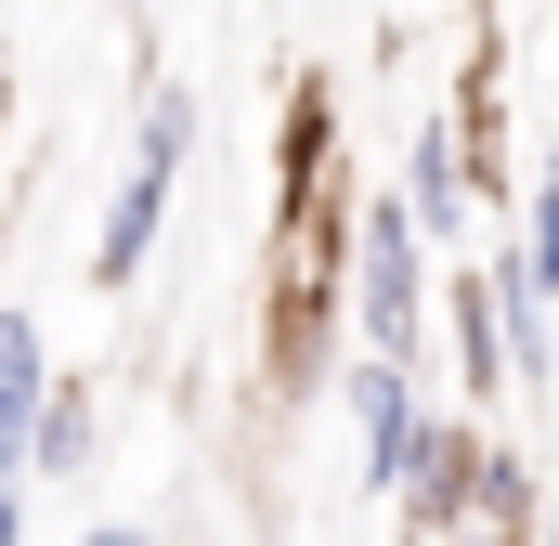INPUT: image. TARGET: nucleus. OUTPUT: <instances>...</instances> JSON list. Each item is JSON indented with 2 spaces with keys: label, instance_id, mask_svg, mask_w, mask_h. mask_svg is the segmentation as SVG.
Instances as JSON below:
<instances>
[{
  "label": "nucleus",
  "instance_id": "nucleus-1",
  "mask_svg": "<svg viewBox=\"0 0 559 546\" xmlns=\"http://www.w3.org/2000/svg\"><path fill=\"white\" fill-rule=\"evenodd\" d=\"M182 156H195V92L156 79V92H143V131H131V169H118V195H105V222H92V286H105V299L143 286L156 235H169V195H182Z\"/></svg>",
  "mask_w": 559,
  "mask_h": 546
},
{
  "label": "nucleus",
  "instance_id": "nucleus-2",
  "mask_svg": "<svg viewBox=\"0 0 559 546\" xmlns=\"http://www.w3.org/2000/svg\"><path fill=\"white\" fill-rule=\"evenodd\" d=\"M429 222L404 209V182L391 195H365L352 209V339L365 352H429Z\"/></svg>",
  "mask_w": 559,
  "mask_h": 546
},
{
  "label": "nucleus",
  "instance_id": "nucleus-3",
  "mask_svg": "<svg viewBox=\"0 0 559 546\" xmlns=\"http://www.w3.org/2000/svg\"><path fill=\"white\" fill-rule=\"evenodd\" d=\"M404 209L429 222V248H468L481 222H508V195L481 182V156H468V131H455V118H429V131L404 143Z\"/></svg>",
  "mask_w": 559,
  "mask_h": 546
},
{
  "label": "nucleus",
  "instance_id": "nucleus-4",
  "mask_svg": "<svg viewBox=\"0 0 559 546\" xmlns=\"http://www.w3.org/2000/svg\"><path fill=\"white\" fill-rule=\"evenodd\" d=\"M455 391H468V404H508V391H521V352H508V286H495V261H455Z\"/></svg>",
  "mask_w": 559,
  "mask_h": 546
},
{
  "label": "nucleus",
  "instance_id": "nucleus-5",
  "mask_svg": "<svg viewBox=\"0 0 559 546\" xmlns=\"http://www.w3.org/2000/svg\"><path fill=\"white\" fill-rule=\"evenodd\" d=\"M52 339H39V312H13L0 299V468L26 482V455H39V404H52Z\"/></svg>",
  "mask_w": 559,
  "mask_h": 546
},
{
  "label": "nucleus",
  "instance_id": "nucleus-6",
  "mask_svg": "<svg viewBox=\"0 0 559 546\" xmlns=\"http://www.w3.org/2000/svg\"><path fill=\"white\" fill-rule=\"evenodd\" d=\"M468 534H547V482L521 442H481L468 455Z\"/></svg>",
  "mask_w": 559,
  "mask_h": 546
},
{
  "label": "nucleus",
  "instance_id": "nucleus-7",
  "mask_svg": "<svg viewBox=\"0 0 559 546\" xmlns=\"http://www.w3.org/2000/svg\"><path fill=\"white\" fill-rule=\"evenodd\" d=\"M92 429H105V404H92V378H52V404H39V455H26V482H79V468H92Z\"/></svg>",
  "mask_w": 559,
  "mask_h": 546
},
{
  "label": "nucleus",
  "instance_id": "nucleus-8",
  "mask_svg": "<svg viewBox=\"0 0 559 546\" xmlns=\"http://www.w3.org/2000/svg\"><path fill=\"white\" fill-rule=\"evenodd\" d=\"M508 261H521V273H534V286L559 299V143L534 156V182H521V222H508Z\"/></svg>",
  "mask_w": 559,
  "mask_h": 546
},
{
  "label": "nucleus",
  "instance_id": "nucleus-9",
  "mask_svg": "<svg viewBox=\"0 0 559 546\" xmlns=\"http://www.w3.org/2000/svg\"><path fill=\"white\" fill-rule=\"evenodd\" d=\"M26 534V482H13V468H0V546Z\"/></svg>",
  "mask_w": 559,
  "mask_h": 546
},
{
  "label": "nucleus",
  "instance_id": "nucleus-10",
  "mask_svg": "<svg viewBox=\"0 0 559 546\" xmlns=\"http://www.w3.org/2000/svg\"><path fill=\"white\" fill-rule=\"evenodd\" d=\"M0 118H13V39H0Z\"/></svg>",
  "mask_w": 559,
  "mask_h": 546
},
{
  "label": "nucleus",
  "instance_id": "nucleus-11",
  "mask_svg": "<svg viewBox=\"0 0 559 546\" xmlns=\"http://www.w3.org/2000/svg\"><path fill=\"white\" fill-rule=\"evenodd\" d=\"M481 13H508V0H481Z\"/></svg>",
  "mask_w": 559,
  "mask_h": 546
}]
</instances>
